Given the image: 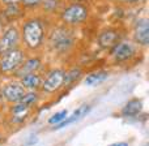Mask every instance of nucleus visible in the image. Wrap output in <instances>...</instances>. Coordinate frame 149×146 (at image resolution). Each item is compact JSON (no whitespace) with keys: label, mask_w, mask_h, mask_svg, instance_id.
<instances>
[{"label":"nucleus","mask_w":149,"mask_h":146,"mask_svg":"<svg viewBox=\"0 0 149 146\" xmlns=\"http://www.w3.org/2000/svg\"><path fill=\"white\" fill-rule=\"evenodd\" d=\"M143 108H144L143 100L139 99V98H134V99H130L128 102L122 107L120 115L123 116V118H135V116L140 115V113L143 112Z\"/></svg>","instance_id":"17"},{"label":"nucleus","mask_w":149,"mask_h":146,"mask_svg":"<svg viewBox=\"0 0 149 146\" xmlns=\"http://www.w3.org/2000/svg\"><path fill=\"white\" fill-rule=\"evenodd\" d=\"M139 46L131 38H122L111 50L107 51L109 60L113 65H126L139 55Z\"/></svg>","instance_id":"5"},{"label":"nucleus","mask_w":149,"mask_h":146,"mask_svg":"<svg viewBox=\"0 0 149 146\" xmlns=\"http://www.w3.org/2000/svg\"><path fill=\"white\" fill-rule=\"evenodd\" d=\"M24 15H25V10L20 4L4 5L1 10V17L7 21L5 22L7 25L8 24H15V21L18 18H24Z\"/></svg>","instance_id":"15"},{"label":"nucleus","mask_w":149,"mask_h":146,"mask_svg":"<svg viewBox=\"0 0 149 146\" xmlns=\"http://www.w3.org/2000/svg\"><path fill=\"white\" fill-rule=\"evenodd\" d=\"M122 37V33L118 28H113V26H106L102 28L98 31L97 37H95V44L101 51H106L111 50L116 43H118Z\"/></svg>","instance_id":"10"},{"label":"nucleus","mask_w":149,"mask_h":146,"mask_svg":"<svg viewBox=\"0 0 149 146\" xmlns=\"http://www.w3.org/2000/svg\"><path fill=\"white\" fill-rule=\"evenodd\" d=\"M21 47L20 29L17 24H8L0 34V55Z\"/></svg>","instance_id":"9"},{"label":"nucleus","mask_w":149,"mask_h":146,"mask_svg":"<svg viewBox=\"0 0 149 146\" xmlns=\"http://www.w3.org/2000/svg\"><path fill=\"white\" fill-rule=\"evenodd\" d=\"M21 0H0L1 5H13V4H20Z\"/></svg>","instance_id":"25"},{"label":"nucleus","mask_w":149,"mask_h":146,"mask_svg":"<svg viewBox=\"0 0 149 146\" xmlns=\"http://www.w3.org/2000/svg\"><path fill=\"white\" fill-rule=\"evenodd\" d=\"M64 77H65V67H51L47 68L43 72L42 84L39 87L41 97H54L59 91L64 89Z\"/></svg>","instance_id":"4"},{"label":"nucleus","mask_w":149,"mask_h":146,"mask_svg":"<svg viewBox=\"0 0 149 146\" xmlns=\"http://www.w3.org/2000/svg\"><path fill=\"white\" fill-rule=\"evenodd\" d=\"M67 116H68V110H60V111H58V112H55L54 115L50 116L49 120H47V124L51 127H55L62 123Z\"/></svg>","instance_id":"21"},{"label":"nucleus","mask_w":149,"mask_h":146,"mask_svg":"<svg viewBox=\"0 0 149 146\" xmlns=\"http://www.w3.org/2000/svg\"><path fill=\"white\" fill-rule=\"evenodd\" d=\"M33 108L26 107V106L21 104V103H15V104L7 106V111H5V118L4 124L12 129H17L24 127L30 116L33 115Z\"/></svg>","instance_id":"7"},{"label":"nucleus","mask_w":149,"mask_h":146,"mask_svg":"<svg viewBox=\"0 0 149 146\" xmlns=\"http://www.w3.org/2000/svg\"><path fill=\"white\" fill-rule=\"evenodd\" d=\"M43 0H21L20 5L24 8V10H36L39 9Z\"/></svg>","instance_id":"22"},{"label":"nucleus","mask_w":149,"mask_h":146,"mask_svg":"<svg viewBox=\"0 0 149 146\" xmlns=\"http://www.w3.org/2000/svg\"><path fill=\"white\" fill-rule=\"evenodd\" d=\"M109 76H110V73L107 69H95L88 74H84L82 80H84V84L86 86H98V85L103 84L109 78Z\"/></svg>","instance_id":"16"},{"label":"nucleus","mask_w":149,"mask_h":146,"mask_svg":"<svg viewBox=\"0 0 149 146\" xmlns=\"http://www.w3.org/2000/svg\"><path fill=\"white\" fill-rule=\"evenodd\" d=\"M77 34L74 29L67 28L58 22L51 26L47 33L46 47L49 52L55 57H67L76 50Z\"/></svg>","instance_id":"2"},{"label":"nucleus","mask_w":149,"mask_h":146,"mask_svg":"<svg viewBox=\"0 0 149 146\" xmlns=\"http://www.w3.org/2000/svg\"><path fill=\"white\" fill-rule=\"evenodd\" d=\"M90 108H92V106H90V104H81L80 107H77L76 110L71 113V115H68L60 124L52 127V128H54V131H59V129L64 128V127H68V125H71V124H73V123H77V121L81 120V119L84 118L88 112H89Z\"/></svg>","instance_id":"13"},{"label":"nucleus","mask_w":149,"mask_h":146,"mask_svg":"<svg viewBox=\"0 0 149 146\" xmlns=\"http://www.w3.org/2000/svg\"><path fill=\"white\" fill-rule=\"evenodd\" d=\"M84 68L80 65H72L70 68H65V77H64V89L72 87L76 82L82 80L84 77Z\"/></svg>","instance_id":"18"},{"label":"nucleus","mask_w":149,"mask_h":146,"mask_svg":"<svg viewBox=\"0 0 149 146\" xmlns=\"http://www.w3.org/2000/svg\"><path fill=\"white\" fill-rule=\"evenodd\" d=\"M144 1L145 0H120V3H123L124 5H128V7H137Z\"/></svg>","instance_id":"23"},{"label":"nucleus","mask_w":149,"mask_h":146,"mask_svg":"<svg viewBox=\"0 0 149 146\" xmlns=\"http://www.w3.org/2000/svg\"><path fill=\"white\" fill-rule=\"evenodd\" d=\"M26 56H28V52L22 47L0 55V76L13 77L24 63V60L26 59Z\"/></svg>","instance_id":"6"},{"label":"nucleus","mask_w":149,"mask_h":146,"mask_svg":"<svg viewBox=\"0 0 149 146\" xmlns=\"http://www.w3.org/2000/svg\"><path fill=\"white\" fill-rule=\"evenodd\" d=\"M41 99H42V97L39 94V91H26L24 94V97L20 99V102H17V103H21V104L34 110L38 106V103L41 102Z\"/></svg>","instance_id":"20"},{"label":"nucleus","mask_w":149,"mask_h":146,"mask_svg":"<svg viewBox=\"0 0 149 146\" xmlns=\"http://www.w3.org/2000/svg\"><path fill=\"white\" fill-rule=\"evenodd\" d=\"M131 39L139 46L140 50H147L149 46V20L139 17L132 25Z\"/></svg>","instance_id":"11"},{"label":"nucleus","mask_w":149,"mask_h":146,"mask_svg":"<svg viewBox=\"0 0 149 146\" xmlns=\"http://www.w3.org/2000/svg\"><path fill=\"white\" fill-rule=\"evenodd\" d=\"M62 8H63L62 0H43L39 9L42 10V13L45 16H52L55 13L58 15Z\"/></svg>","instance_id":"19"},{"label":"nucleus","mask_w":149,"mask_h":146,"mask_svg":"<svg viewBox=\"0 0 149 146\" xmlns=\"http://www.w3.org/2000/svg\"><path fill=\"white\" fill-rule=\"evenodd\" d=\"M109 146H128V144L127 142H115V144H111Z\"/></svg>","instance_id":"27"},{"label":"nucleus","mask_w":149,"mask_h":146,"mask_svg":"<svg viewBox=\"0 0 149 146\" xmlns=\"http://www.w3.org/2000/svg\"><path fill=\"white\" fill-rule=\"evenodd\" d=\"M4 118H5V111L3 110V107L0 106V127L4 124Z\"/></svg>","instance_id":"26"},{"label":"nucleus","mask_w":149,"mask_h":146,"mask_svg":"<svg viewBox=\"0 0 149 146\" xmlns=\"http://www.w3.org/2000/svg\"><path fill=\"white\" fill-rule=\"evenodd\" d=\"M7 140H8V134H7V132L4 131V129L0 127V146H3L7 142Z\"/></svg>","instance_id":"24"},{"label":"nucleus","mask_w":149,"mask_h":146,"mask_svg":"<svg viewBox=\"0 0 149 146\" xmlns=\"http://www.w3.org/2000/svg\"><path fill=\"white\" fill-rule=\"evenodd\" d=\"M59 24L71 29H77L85 25L90 18V8L86 3L70 1L63 5L60 12L58 13Z\"/></svg>","instance_id":"3"},{"label":"nucleus","mask_w":149,"mask_h":146,"mask_svg":"<svg viewBox=\"0 0 149 146\" xmlns=\"http://www.w3.org/2000/svg\"><path fill=\"white\" fill-rule=\"evenodd\" d=\"M111 1H114V3H120V0H111Z\"/></svg>","instance_id":"28"},{"label":"nucleus","mask_w":149,"mask_h":146,"mask_svg":"<svg viewBox=\"0 0 149 146\" xmlns=\"http://www.w3.org/2000/svg\"><path fill=\"white\" fill-rule=\"evenodd\" d=\"M36 72H45V60L42 54H28L26 59L18 68V71L15 73L13 78H21L30 73Z\"/></svg>","instance_id":"12"},{"label":"nucleus","mask_w":149,"mask_h":146,"mask_svg":"<svg viewBox=\"0 0 149 146\" xmlns=\"http://www.w3.org/2000/svg\"><path fill=\"white\" fill-rule=\"evenodd\" d=\"M8 78L9 80L0 85V99L7 106H9L20 102L26 90L17 78H13V77H8Z\"/></svg>","instance_id":"8"},{"label":"nucleus","mask_w":149,"mask_h":146,"mask_svg":"<svg viewBox=\"0 0 149 146\" xmlns=\"http://www.w3.org/2000/svg\"><path fill=\"white\" fill-rule=\"evenodd\" d=\"M21 47L28 54H41L45 48L50 25L45 16L34 15L22 20L18 25Z\"/></svg>","instance_id":"1"},{"label":"nucleus","mask_w":149,"mask_h":146,"mask_svg":"<svg viewBox=\"0 0 149 146\" xmlns=\"http://www.w3.org/2000/svg\"><path fill=\"white\" fill-rule=\"evenodd\" d=\"M42 77H43V72H36L18 78V81L25 87L26 91H38L42 84Z\"/></svg>","instance_id":"14"}]
</instances>
